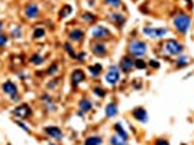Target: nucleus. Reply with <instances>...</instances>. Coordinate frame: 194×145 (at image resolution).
I'll return each instance as SVG.
<instances>
[{"label": "nucleus", "instance_id": "nucleus-1", "mask_svg": "<svg viewBox=\"0 0 194 145\" xmlns=\"http://www.w3.org/2000/svg\"><path fill=\"white\" fill-rule=\"evenodd\" d=\"M190 23H191V19L186 13H178L177 16L174 17V26H175V29L178 32L181 33H186L188 31Z\"/></svg>", "mask_w": 194, "mask_h": 145}, {"label": "nucleus", "instance_id": "nucleus-2", "mask_svg": "<svg viewBox=\"0 0 194 145\" xmlns=\"http://www.w3.org/2000/svg\"><path fill=\"white\" fill-rule=\"evenodd\" d=\"M129 52L135 57H142L146 52V44L142 41H132L129 44Z\"/></svg>", "mask_w": 194, "mask_h": 145}, {"label": "nucleus", "instance_id": "nucleus-3", "mask_svg": "<svg viewBox=\"0 0 194 145\" xmlns=\"http://www.w3.org/2000/svg\"><path fill=\"white\" fill-rule=\"evenodd\" d=\"M164 51L167 54H170V55H178V54L183 52V45L180 42H177V41L170 39L164 44Z\"/></svg>", "mask_w": 194, "mask_h": 145}, {"label": "nucleus", "instance_id": "nucleus-4", "mask_svg": "<svg viewBox=\"0 0 194 145\" xmlns=\"http://www.w3.org/2000/svg\"><path fill=\"white\" fill-rule=\"evenodd\" d=\"M144 33L152 36V38H161V36L168 33V29H165V28H145Z\"/></svg>", "mask_w": 194, "mask_h": 145}, {"label": "nucleus", "instance_id": "nucleus-5", "mask_svg": "<svg viewBox=\"0 0 194 145\" xmlns=\"http://www.w3.org/2000/svg\"><path fill=\"white\" fill-rule=\"evenodd\" d=\"M117 80H119V70H117L116 65H112V67L109 68L107 74H106V81H107L109 84H116Z\"/></svg>", "mask_w": 194, "mask_h": 145}, {"label": "nucleus", "instance_id": "nucleus-6", "mask_svg": "<svg viewBox=\"0 0 194 145\" xmlns=\"http://www.w3.org/2000/svg\"><path fill=\"white\" fill-rule=\"evenodd\" d=\"M93 38H96V39H103V38H107V36H110V32H109V29L105 28V26H96L94 29H93Z\"/></svg>", "mask_w": 194, "mask_h": 145}, {"label": "nucleus", "instance_id": "nucleus-7", "mask_svg": "<svg viewBox=\"0 0 194 145\" xmlns=\"http://www.w3.org/2000/svg\"><path fill=\"white\" fill-rule=\"evenodd\" d=\"M135 67V61L130 57H123L120 61V70H123L125 72H129L132 68Z\"/></svg>", "mask_w": 194, "mask_h": 145}, {"label": "nucleus", "instance_id": "nucleus-8", "mask_svg": "<svg viewBox=\"0 0 194 145\" xmlns=\"http://www.w3.org/2000/svg\"><path fill=\"white\" fill-rule=\"evenodd\" d=\"M13 115H16L17 118H28L29 115H31V107L28 105H22L16 107L15 110H13Z\"/></svg>", "mask_w": 194, "mask_h": 145}, {"label": "nucleus", "instance_id": "nucleus-9", "mask_svg": "<svg viewBox=\"0 0 194 145\" xmlns=\"http://www.w3.org/2000/svg\"><path fill=\"white\" fill-rule=\"evenodd\" d=\"M132 115L135 116V119H138V121H141V122L148 121V113H146V110L144 107H136V109H133Z\"/></svg>", "mask_w": 194, "mask_h": 145}, {"label": "nucleus", "instance_id": "nucleus-10", "mask_svg": "<svg viewBox=\"0 0 194 145\" xmlns=\"http://www.w3.org/2000/svg\"><path fill=\"white\" fill-rule=\"evenodd\" d=\"M38 12H39V9H38V6H36L35 3H31V5H28V6L25 8V15L28 17H31V19L38 16Z\"/></svg>", "mask_w": 194, "mask_h": 145}, {"label": "nucleus", "instance_id": "nucleus-11", "mask_svg": "<svg viewBox=\"0 0 194 145\" xmlns=\"http://www.w3.org/2000/svg\"><path fill=\"white\" fill-rule=\"evenodd\" d=\"M45 132L48 134L49 137L57 138V139H59V138L62 137V132H61V129L57 128V126H47V128H45Z\"/></svg>", "mask_w": 194, "mask_h": 145}, {"label": "nucleus", "instance_id": "nucleus-12", "mask_svg": "<svg viewBox=\"0 0 194 145\" xmlns=\"http://www.w3.org/2000/svg\"><path fill=\"white\" fill-rule=\"evenodd\" d=\"M86 79V74L81 71V70H75V71H73V76H71V81H73L74 86H77L80 81H83Z\"/></svg>", "mask_w": 194, "mask_h": 145}, {"label": "nucleus", "instance_id": "nucleus-13", "mask_svg": "<svg viewBox=\"0 0 194 145\" xmlns=\"http://www.w3.org/2000/svg\"><path fill=\"white\" fill-rule=\"evenodd\" d=\"M91 49H93V52H94L96 55H105V54H106L105 44H100V42H97V44H93Z\"/></svg>", "mask_w": 194, "mask_h": 145}, {"label": "nucleus", "instance_id": "nucleus-14", "mask_svg": "<svg viewBox=\"0 0 194 145\" xmlns=\"http://www.w3.org/2000/svg\"><path fill=\"white\" fill-rule=\"evenodd\" d=\"M2 90H3L5 93H9V94H15V93H17L16 86H15L13 83H10V81H6V83L2 86Z\"/></svg>", "mask_w": 194, "mask_h": 145}, {"label": "nucleus", "instance_id": "nucleus-15", "mask_svg": "<svg viewBox=\"0 0 194 145\" xmlns=\"http://www.w3.org/2000/svg\"><path fill=\"white\" fill-rule=\"evenodd\" d=\"M78 106H80L81 112H89L90 109H91V102H90L89 99H81Z\"/></svg>", "mask_w": 194, "mask_h": 145}, {"label": "nucleus", "instance_id": "nucleus-16", "mask_svg": "<svg viewBox=\"0 0 194 145\" xmlns=\"http://www.w3.org/2000/svg\"><path fill=\"white\" fill-rule=\"evenodd\" d=\"M116 113H117V106H116V103H110V105L106 106V115H107L109 118L114 116Z\"/></svg>", "mask_w": 194, "mask_h": 145}, {"label": "nucleus", "instance_id": "nucleus-17", "mask_svg": "<svg viewBox=\"0 0 194 145\" xmlns=\"http://www.w3.org/2000/svg\"><path fill=\"white\" fill-rule=\"evenodd\" d=\"M100 144H102V138L100 137H89L84 142V145H100Z\"/></svg>", "mask_w": 194, "mask_h": 145}, {"label": "nucleus", "instance_id": "nucleus-18", "mask_svg": "<svg viewBox=\"0 0 194 145\" xmlns=\"http://www.w3.org/2000/svg\"><path fill=\"white\" fill-rule=\"evenodd\" d=\"M83 36H84V33L81 32L80 29H75L73 32H70V39H73V41H80Z\"/></svg>", "mask_w": 194, "mask_h": 145}, {"label": "nucleus", "instance_id": "nucleus-19", "mask_svg": "<svg viewBox=\"0 0 194 145\" xmlns=\"http://www.w3.org/2000/svg\"><path fill=\"white\" fill-rule=\"evenodd\" d=\"M114 129H116V132H117V135H119V137H120V138H123L125 141L128 139V134H126V132L123 131V128H122V125H120V123H116V125H114Z\"/></svg>", "mask_w": 194, "mask_h": 145}, {"label": "nucleus", "instance_id": "nucleus-20", "mask_svg": "<svg viewBox=\"0 0 194 145\" xmlns=\"http://www.w3.org/2000/svg\"><path fill=\"white\" fill-rule=\"evenodd\" d=\"M109 17H110L112 20H114V22H117L119 25L125 22V17L122 16L120 13H110V15H109Z\"/></svg>", "mask_w": 194, "mask_h": 145}, {"label": "nucleus", "instance_id": "nucleus-21", "mask_svg": "<svg viewBox=\"0 0 194 145\" xmlns=\"http://www.w3.org/2000/svg\"><path fill=\"white\" fill-rule=\"evenodd\" d=\"M71 12H73V8L67 5V6H64V8L59 10V17H67L70 13H71Z\"/></svg>", "mask_w": 194, "mask_h": 145}, {"label": "nucleus", "instance_id": "nucleus-22", "mask_svg": "<svg viewBox=\"0 0 194 145\" xmlns=\"http://www.w3.org/2000/svg\"><path fill=\"white\" fill-rule=\"evenodd\" d=\"M110 142H112V145H126L125 139H123V138H120L119 135H116V137H112Z\"/></svg>", "mask_w": 194, "mask_h": 145}, {"label": "nucleus", "instance_id": "nucleus-23", "mask_svg": "<svg viewBox=\"0 0 194 145\" xmlns=\"http://www.w3.org/2000/svg\"><path fill=\"white\" fill-rule=\"evenodd\" d=\"M42 61H44V58L39 55V54H33L32 57H31V63L35 65H38V64H42Z\"/></svg>", "mask_w": 194, "mask_h": 145}, {"label": "nucleus", "instance_id": "nucleus-24", "mask_svg": "<svg viewBox=\"0 0 194 145\" xmlns=\"http://www.w3.org/2000/svg\"><path fill=\"white\" fill-rule=\"evenodd\" d=\"M89 70H90V72H91L93 76H99V74H100V71H102V65H100V64L91 65Z\"/></svg>", "mask_w": 194, "mask_h": 145}, {"label": "nucleus", "instance_id": "nucleus-25", "mask_svg": "<svg viewBox=\"0 0 194 145\" xmlns=\"http://www.w3.org/2000/svg\"><path fill=\"white\" fill-rule=\"evenodd\" d=\"M106 5H109V6H112V8H120L122 6V2L120 0H105Z\"/></svg>", "mask_w": 194, "mask_h": 145}, {"label": "nucleus", "instance_id": "nucleus-26", "mask_svg": "<svg viewBox=\"0 0 194 145\" xmlns=\"http://www.w3.org/2000/svg\"><path fill=\"white\" fill-rule=\"evenodd\" d=\"M44 35H45V31H44L42 28H36L35 32H33V38H41V36H44Z\"/></svg>", "mask_w": 194, "mask_h": 145}, {"label": "nucleus", "instance_id": "nucleus-27", "mask_svg": "<svg viewBox=\"0 0 194 145\" xmlns=\"http://www.w3.org/2000/svg\"><path fill=\"white\" fill-rule=\"evenodd\" d=\"M135 67L139 68V70H144V68L146 67V63L145 61H142V60H136V61H135Z\"/></svg>", "mask_w": 194, "mask_h": 145}, {"label": "nucleus", "instance_id": "nucleus-28", "mask_svg": "<svg viewBox=\"0 0 194 145\" xmlns=\"http://www.w3.org/2000/svg\"><path fill=\"white\" fill-rule=\"evenodd\" d=\"M177 64H178V67L187 65V64H188V58H187V57H183V58H180V60H177Z\"/></svg>", "mask_w": 194, "mask_h": 145}, {"label": "nucleus", "instance_id": "nucleus-29", "mask_svg": "<svg viewBox=\"0 0 194 145\" xmlns=\"http://www.w3.org/2000/svg\"><path fill=\"white\" fill-rule=\"evenodd\" d=\"M12 35H13L15 38H20V35H22V31H20V28L17 26L16 29H13V31H12Z\"/></svg>", "mask_w": 194, "mask_h": 145}, {"label": "nucleus", "instance_id": "nucleus-30", "mask_svg": "<svg viewBox=\"0 0 194 145\" xmlns=\"http://www.w3.org/2000/svg\"><path fill=\"white\" fill-rule=\"evenodd\" d=\"M94 19V16L91 15V13H84L83 15V20H87V22H90V20H93Z\"/></svg>", "mask_w": 194, "mask_h": 145}, {"label": "nucleus", "instance_id": "nucleus-31", "mask_svg": "<svg viewBox=\"0 0 194 145\" xmlns=\"http://www.w3.org/2000/svg\"><path fill=\"white\" fill-rule=\"evenodd\" d=\"M94 93H96V94H99L100 97H103V96H105V90H103V89H100V87H96V89H94Z\"/></svg>", "mask_w": 194, "mask_h": 145}, {"label": "nucleus", "instance_id": "nucleus-32", "mask_svg": "<svg viewBox=\"0 0 194 145\" xmlns=\"http://www.w3.org/2000/svg\"><path fill=\"white\" fill-rule=\"evenodd\" d=\"M58 70V65L57 64H54L52 67H49L48 68V74H55V71Z\"/></svg>", "mask_w": 194, "mask_h": 145}, {"label": "nucleus", "instance_id": "nucleus-33", "mask_svg": "<svg viewBox=\"0 0 194 145\" xmlns=\"http://www.w3.org/2000/svg\"><path fill=\"white\" fill-rule=\"evenodd\" d=\"M6 44H8V36L0 35V47H2V45H6Z\"/></svg>", "mask_w": 194, "mask_h": 145}, {"label": "nucleus", "instance_id": "nucleus-34", "mask_svg": "<svg viewBox=\"0 0 194 145\" xmlns=\"http://www.w3.org/2000/svg\"><path fill=\"white\" fill-rule=\"evenodd\" d=\"M65 49L68 51V54H70L71 57H75L74 55V52H73V49H71V47H70V44H65Z\"/></svg>", "mask_w": 194, "mask_h": 145}, {"label": "nucleus", "instance_id": "nucleus-35", "mask_svg": "<svg viewBox=\"0 0 194 145\" xmlns=\"http://www.w3.org/2000/svg\"><path fill=\"white\" fill-rule=\"evenodd\" d=\"M156 145H170V144L165 139H156Z\"/></svg>", "mask_w": 194, "mask_h": 145}, {"label": "nucleus", "instance_id": "nucleus-36", "mask_svg": "<svg viewBox=\"0 0 194 145\" xmlns=\"http://www.w3.org/2000/svg\"><path fill=\"white\" fill-rule=\"evenodd\" d=\"M149 64H151V67H154V68H158V67H159V63H158V61H151Z\"/></svg>", "mask_w": 194, "mask_h": 145}, {"label": "nucleus", "instance_id": "nucleus-37", "mask_svg": "<svg viewBox=\"0 0 194 145\" xmlns=\"http://www.w3.org/2000/svg\"><path fill=\"white\" fill-rule=\"evenodd\" d=\"M2 25H3V23H2V22H0V29H2Z\"/></svg>", "mask_w": 194, "mask_h": 145}, {"label": "nucleus", "instance_id": "nucleus-38", "mask_svg": "<svg viewBox=\"0 0 194 145\" xmlns=\"http://www.w3.org/2000/svg\"><path fill=\"white\" fill-rule=\"evenodd\" d=\"M187 2H191V0H187Z\"/></svg>", "mask_w": 194, "mask_h": 145}, {"label": "nucleus", "instance_id": "nucleus-39", "mask_svg": "<svg viewBox=\"0 0 194 145\" xmlns=\"http://www.w3.org/2000/svg\"><path fill=\"white\" fill-rule=\"evenodd\" d=\"M51 145H54V144H51Z\"/></svg>", "mask_w": 194, "mask_h": 145}]
</instances>
